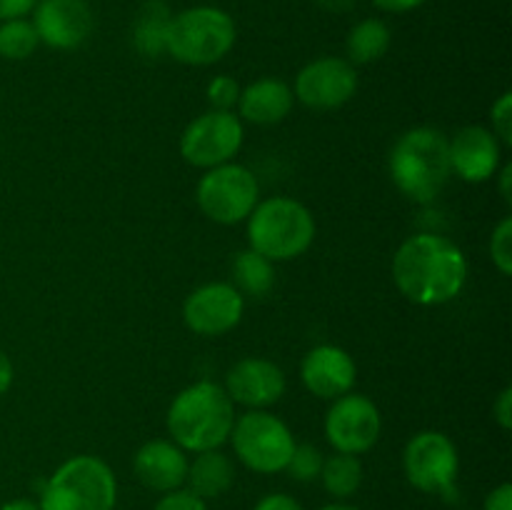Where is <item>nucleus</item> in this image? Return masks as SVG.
I'll use <instances>...</instances> for the list:
<instances>
[{
	"label": "nucleus",
	"instance_id": "f257e3e1",
	"mask_svg": "<svg viewBox=\"0 0 512 510\" xmlns=\"http://www.w3.org/2000/svg\"><path fill=\"white\" fill-rule=\"evenodd\" d=\"M393 283L410 303L445 305L463 293L468 283V258L458 243L438 233L410 235L395 250Z\"/></svg>",
	"mask_w": 512,
	"mask_h": 510
},
{
	"label": "nucleus",
	"instance_id": "f03ea898",
	"mask_svg": "<svg viewBox=\"0 0 512 510\" xmlns=\"http://www.w3.org/2000/svg\"><path fill=\"white\" fill-rule=\"evenodd\" d=\"M235 418V403L223 385L198 380L175 395L165 415V428L170 440L185 453H203L228 443Z\"/></svg>",
	"mask_w": 512,
	"mask_h": 510
},
{
	"label": "nucleus",
	"instance_id": "7ed1b4c3",
	"mask_svg": "<svg viewBox=\"0 0 512 510\" xmlns=\"http://www.w3.org/2000/svg\"><path fill=\"white\" fill-rule=\"evenodd\" d=\"M390 180L408 200L428 205L450 180L448 135L430 125L410 128L395 140L388 158Z\"/></svg>",
	"mask_w": 512,
	"mask_h": 510
},
{
	"label": "nucleus",
	"instance_id": "20e7f679",
	"mask_svg": "<svg viewBox=\"0 0 512 510\" xmlns=\"http://www.w3.org/2000/svg\"><path fill=\"white\" fill-rule=\"evenodd\" d=\"M248 248L270 263H288L308 253L315 240V218L308 205L285 195L260 200L248 215Z\"/></svg>",
	"mask_w": 512,
	"mask_h": 510
},
{
	"label": "nucleus",
	"instance_id": "39448f33",
	"mask_svg": "<svg viewBox=\"0 0 512 510\" xmlns=\"http://www.w3.org/2000/svg\"><path fill=\"white\" fill-rule=\"evenodd\" d=\"M118 480L98 455H73L40 488V510H115Z\"/></svg>",
	"mask_w": 512,
	"mask_h": 510
},
{
	"label": "nucleus",
	"instance_id": "423d86ee",
	"mask_svg": "<svg viewBox=\"0 0 512 510\" xmlns=\"http://www.w3.org/2000/svg\"><path fill=\"white\" fill-rule=\"evenodd\" d=\"M238 28L228 10L215 5H195L170 18L165 55L183 65H215L233 50Z\"/></svg>",
	"mask_w": 512,
	"mask_h": 510
},
{
	"label": "nucleus",
	"instance_id": "0eeeda50",
	"mask_svg": "<svg viewBox=\"0 0 512 510\" xmlns=\"http://www.w3.org/2000/svg\"><path fill=\"white\" fill-rule=\"evenodd\" d=\"M228 440L235 458L260 475L285 473L295 448L293 430L270 410H248L238 415Z\"/></svg>",
	"mask_w": 512,
	"mask_h": 510
},
{
	"label": "nucleus",
	"instance_id": "6e6552de",
	"mask_svg": "<svg viewBox=\"0 0 512 510\" xmlns=\"http://www.w3.org/2000/svg\"><path fill=\"white\" fill-rule=\"evenodd\" d=\"M195 200L200 213L213 223L238 225L260 203V183L253 170L233 160L205 170L195 188Z\"/></svg>",
	"mask_w": 512,
	"mask_h": 510
},
{
	"label": "nucleus",
	"instance_id": "1a4fd4ad",
	"mask_svg": "<svg viewBox=\"0 0 512 510\" xmlns=\"http://www.w3.org/2000/svg\"><path fill=\"white\" fill-rule=\"evenodd\" d=\"M245 140L243 120L235 110H205L185 125L180 135V155L200 170L233 163Z\"/></svg>",
	"mask_w": 512,
	"mask_h": 510
},
{
	"label": "nucleus",
	"instance_id": "9d476101",
	"mask_svg": "<svg viewBox=\"0 0 512 510\" xmlns=\"http://www.w3.org/2000/svg\"><path fill=\"white\" fill-rule=\"evenodd\" d=\"M403 473L420 493L450 495L460 473V455L440 430H420L405 443Z\"/></svg>",
	"mask_w": 512,
	"mask_h": 510
},
{
	"label": "nucleus",
	"instance_id": "9b49d317",
	"mask_svg": "<svg viewBox=\"0 0 512 510\" xmlns=\"http://www.w3.org/2000/svg\"><path fill=\"white\" fill-rule=\"evenodd\" d=\"M325 440L333 445L335 453L363 455L375 448L383 433V415L378 405L360 393H345L330 400L325 413Z\"/></svg>",
	"mask_w": 512,
	"mask_h": 510
},
{
	"label": "nucleus",
	"instance_id": "f8f14e48",
	"mask_svg": "<svg viewBox=\"0 0 512 510\" xmlns=\"http://www.w3.org/2000/svg\"><path fill=\"white\" fill-rule=\"evenodd\" d=\"M358 93V70L353 63L335 55L310 60L295 75L293 95L295 100L310 110H338L355 98Z\"/></svg>",
	"mask_w": 512,
	"mask_h": 510
},
{
	"label": "nucleus",
	"instance_id": "ddd939ff",
	"mask_svg": "<svg viewBox=\"0 0 512 510\" xmlns=\"http://www.w3.org/2000/svg\"><path fill=\"white\" fill-rule=\"evenodd\" d=\"M245 315V295L233 283H205L183 303V323L190 333L218 338L240 325Z\"/></svg>",
	"mask_w": 512,
	"mask_h": 510
},
{
	"label": "nucleus",
	"instance_id": "4468645a",
	"mask_svg": "<svg viewBox=\"0 0 512 510\" xmlns=\"http://www.w3.org/2000/svg\"><path fill=\"white\" fill-rule=\"evenodd\" d=\"M30 23L43 45L75 50L93 33V10L85 0H38Z\"/></svg>",
	"mask_w": 512,
	"mask_h": 510
},
{
	"label": "nucleus",
	"instance_id": "2eb2a0df",
	"mask_svg": "<svg viewBox=\"0 0 512 510\" xmlns=\"http://www.w3.org/2000/svg\"><path fill=\"white\" fill-rule=\"evenodd\" d=\"M225 393L248 410H268L288 388L283 368L268 358H243L225 373Z\"/></svg>",
	"mask_w": 512,
	"mask_h": 510
},
{
	"label": "nucleus",
	"instance_id": "dca6fc26",
	"mask_svg": "<svg viewBox=\"0 0 512 510\" xmlns=\"http://www.w3.org/2000/svg\"><path fill=\"white\" fill-rule=\"evenodd\" d=\"M450 173L465 183H488L503 163V143L485 125H465L448 140Z\"/></svg>",
	"mask_w": 512,
	"mask_h": 510
},
{
	"label": "nucleus",
	"instance_id": "f3484780",
	"mask_svg": "<svg viewBox=\"0 0 512 510\" xmlns=\"http://www.w3.org/2000/svg\"><path fill=\"white\" fill-rule=\"evenodd\" d=\"M300 380L315 398L335 400L355 388L358 365L340 345H315L300 360Z\"/></svg>",
	"mask_w": 512,
	"mask_h": 510
},
{
	"label": "nucleus",
	"instance_id": "a211bd4d",
	"mask_svg": "<svg viewBox=\"0 0 512 510\" xmlns=\"http://www.w3.org/2000/svg\"><path fill=\"white\" fill-rule=\"evenodd\" d=\"M133 473L153 493H170L185 485L188 453L170 438H153L135 450Z\"/></svg>",
	"mask_w": 512,
	"mask_h": 510
},
{
	"label": "nucleus",
	"instance_id": "6ab92c4d",
	"mask_svg": "<svg viewBox=\"0 0 512 510\" xmlns=\"http://www.w3.org/2000/svg\"><path fill=\"white\" fill-rule=\"evenodd\" d=\"M295 95L285 80L260 78L240 90L238 118L253 125H278L293 113Z\"/></svg>",
	"mask_w": 512,
	"mask_h": 510
},
{
	"label": "nucleus",
	"instance_id": "aec40b11",
	"mask_svg": "<svg viewBox=\"0 0 512 510\" xmlns=\"http://www.w3.org/2000/svg\"><path fill=\"white\" fill-rule=\"evenodd\" d=\"M235 483V465L230 455L223 450H203L195 453L193 460H188V475H185V485L193 495L208 500L220 498L228 493Z\"/></svg>",
	"mask_w": 512,
	"mask_h": 510
},
{
	"label": "nucleus",
	"instance_id": "412c9836",
	"mask_svg": "<svg viewBox=\"0 0 512 510\" xmlns=\"http://www.w3.org/2000/svg\"><path fill=\"white\" fill-rule=\"evenodd\" d=\"M170 13L165 0H145L140 10L133 18V48L138 50L143 58H160L165 55V45H168V28H170Z\"/></svg>",
	"mask_w": 512,
	"mask_h": 510
},
{
	"label": "nucleus",
	"instance_id": "4be33fe9",
	"mask_svg": "<svg viewBox=\"0 0 512 510\" xmlns=\"http://www.w3.org/2000/svg\"><path fill=\"white\" fill-rule=\"evenodd\" d=\"M393 43V33H390L388 23L380 18H365L350 28L348 38H345V55L348 63L353 65H368L383 58Z\"/></svg>",
	"mask_w": 512,
	"mask_h": 510
},
{
	"label": "nucleus",
	"instance_id": "5701e85b",
	"mask_svg": "<svg viewBox=\"0 0 512 510\" xmlns=\"http://www.w3.org/2000/svg\"><path fill=\"white\" fill-rule=\"evenodd\" d=\"M275 283V263L265 255L255 253L253 248L240 250L233 258V285L243 295L263 298Z\"/></svg>",
	"mask_w": 512,
	"mask_h": 510
},
{
	"label": "nucleus",
	"instance_id": "b1692460",
	"mask_svg": "<svg viewBox=\"0 0 512 510\" xmlns=\"http://www.w3.org/2000/svg\"><path fill=\"white\" fill-rule=\"evenodd\" d=\"M320 480L333 498L345 500L358 493L360 485H363V463H360L358 455L333 453L323 460Z\"/></svg>",
	"mask_w": 512,
	"mask_h": 510
},
{
	"label": "nucleus",
	"instance_id": "393cba45",
	"mask_svg": "<svg viewBox=\"0 0 512 510\" xmlns=\"http://www.w3.org/2000/svg\"><path fill=\"white\" fill-rule=\"evenodd\" d=\"M40 38L28 18H13L0 23V58L25 60L38 50Z\"/></svg>",
	"mask_w": 512,
	"mask_h": 510
},
{
	"label": "nucleus",
	"instance_id": "a878e982",
	"mask_svg": "<svg viewBox=\"0 0 512 510\" xmlns=\"http://www.w3.org/2000/svg\"><path fill=\"white\" fill-rule=\"evenodd\" d=\"M325 455L320 453V448L310 443H295L293 455H290L288 465H285V473L290 475L298 483H313L320 478V470H323Z\"/></svg>",
	"mask_w": 512,
	"mask_h": 510
},
{
	"label": "nucleus",
	"instance_id": "bb28decb",
	"mask_svg": "<svg viewBox=\"0 0 512 510\" xmlns=\"http://www.w3.org/2000/svg\"><path fill=\"white\" fill-rule=\"evenodd\" d=\"M490 258L500 275H512V218L505 215L490 235Z\"/></svg>",
	"mask_w": 512,
	"mask_h": 510
},
{
	"label": "nucleus",
	"instance_id": "cd10ccee",
	"mask_svg": "<svg viewBox=\"0 0 512 510\" xmlns=\"http://www.w3.org/2000/svg\"><path fill=\"white\" fill-rule=\"evenodd\" d=\"M240 85L233 75H218L208 83V103L213 110H233L240 98Z\"/></svg>",
	"mask_w": 512,
	"mask_h": 510
},
{
	"label": "nucleus",
	"instance_id": "c85d7f7f",
	"mask_svg": "<svg viewBox=\"0 0 512 510\" xmlns=\"http://www.w3.org/2000/svg\"><path fill=\"white\" fill-rule=\"evenodd\" d=\"M490 123H493L495 138L503 145H512V93L505 90L490 108Z\"/></svg>",
	"mask_w": 512,
	"mask_h": 510
},
{
	"label": "nucleus",
	"instance_id": "c756f323",
	"mask_svg": "<svg viewBox=\"0 0 512 510\" xmlns=\"http://www.w3.org/2000/svg\"><path fill=\"white\" fill-rule=\"evenodd\" d=\"M153 510H208V503L198 495L190 493L188 488L170 490V493H163V498L155 503Z\"/></svg>",
	"mask_w": 512,
	"mask_h": 510
},
{
	"label": "nucleus",
	"instance_id": "7c9ffc66",
	"mask_svg": "<svg viewBox=\"0 0 512 510\" xmlns=\"http://www.w3.org/2000/svg\"><path fill=\"white\" fill-rule=\"evenodd\" d=\"M493 418H495V423H498L503 430L512 428V388H510V385H508V388L500 390V395L495 398Z\"/></svg>",
	"mask_w": 512,
	"mask_h": 510
},
{
	"label": "nucleus",
	"instance_id": "2f4dec72",
	"mask_svg": "<svg viewBox=\"0 0 512 510\" xmlns=\"http://www.w3.org/2000/svg\"><path fill=\"white\" fill-rule=\"evenodd\" d=\"M253 510H303V505L288 493H270L265 498H260Z\"/></svg>",
	"mask_w": 512,
	"mask_h": 510
},
{
	"label": "nucleus",
	"instance_id": "473e14b6",
	"mask_svg": "<svg viewBox=\"0 0 512 510\" xmlns=\"http://www.w3.org/2000/svg\"><path fill=\"white\" fill-rule=\"evenodd\" d=\"M38 0H0V23L13 18H25L33 13Z\"/></svg>",
	"mask_w": 512,
	"mask_h": 510
},
{
	"label": "nucleus",
	"instance_id": "72a5a7b5",
	"mask_svg": "<svg viewBox=\"0 0 512 510\" xmlns=\"http://www.w3.org/2000/svg\"><path fill=\"white\" fill-rule=\"evenodd\" d=\"M485 510H512V485L503 483L493 488L485 498Z\"/></svg>",
	"mask_w": 512,
	"mask_h": 510
},
{
	"label": "nucleus",
	"instance_id": "f704fd0d",
	"mask_svg": "<svg viewBox=\"0 0 512 510\" xmlns=\"http://www.w3.org/2000/svg\"><path fill=\"white\" fill-rule=\"evenodd\" d=\"M375 5H378L380 10H385V13H410V10L420 8V5H425L428 0H373Z\"/></svg>",
	"mask_w": 512,
	"mask_h": 510
},
{
	"label": "nucleus",
	"instance_id": "c9c22d12",
	"mask_svg": "<svg viewBox=\"0 0 512 510\" xmlns=\"http://www.w3.org/2000/svg\"><path fill=\"white\" fill-rule=\"evenodd\" d=\"M13 378H15L13 360H10L8 353L0 348V398H3V395L10 390V385H13Z\"/></svg>",
	"mask_w": 512,
	"mask_h": 510
},
{
	"label": "nucleus",
	"instance_id": "e433bc0d",
	"mask_svg": "<svg viewBox=\"0 0 512 510\" xmlns=\"http://www.w3.org/2000/svg\"><path fill=\"white\" fill-rule=\"evenodd\" d=\"M325 13H333V15H345L355 8V0H315Z\"/></svg>",
	"mask_w": 512,
	"mask_h": 510
},
{
	"label": "nucleus",
	"instance_id": "4c0bfd02",
	"mask_svg": "<svg viewBox=\"0 0 512 510\" xmlns=\"http://www.w3.org/2000/svg\"><path fill=\"white\" fill-rule=\"evenodd\" d=\"M500 178V195H503L505 203H512V163H505L503 168H498V173H495Z\"/></svg>",
	"mask_w": 512,
	"mask_h": 510
},
{
	"label": "nucleus",
	"instance_id": "58836bf2",
	"mask_svg": "<svg viewBox=\"0 0 512 510\" xmlns=\"http://www.w3.org/2000/svg\"><path fill=\"white\" fill-rule=\"evenodd\" d=\"M0 510H40V505L30 498H15L0 505Z\"/></svg>",
	"mask_w": 512,
	"mask_h": 510
},
{
	"label": "nucleus",
	"instance_id": "ea45409f",
	"mask_svg": "<svg viewBox=\"0 0 512 510\" xmlns=\"http://www.w3.org/2000/svg\"><path fill=\"white\" fill-rule=\"evenodd\" d=\"M320 510H360V508H355V505H348V503H330V505H323Z\"/></svg>",
	"mask_w": 512,
	"mask_h": 510
}]
</instances>
